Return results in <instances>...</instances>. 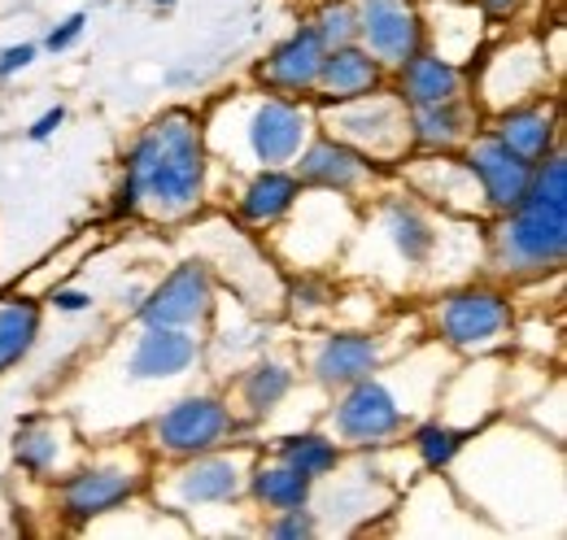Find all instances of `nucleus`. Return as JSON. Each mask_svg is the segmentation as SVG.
<instances>
[{
	"label": "nucleus",
	"mask_w": 567,
	"mask_h": 540,
	"mask_svg": "<svg viewBox=\"0 0 567 540\" xmlns=\"http://www.w3.org/2000/svg\"><path fill=\"white\" fill-rule=\"evenodd\" d=\"M515 209L519 214L502 231L506 262H515V267L559 262L567 245V166L559 157H550L542 170H533Z\"/></svg>",
	"instance_id": "obj_1"
},
{
	"label": "nucleus",
	"mask_w": 567,
	"mask_h": 540,
	"mask_svg": "<svg viewBox=\"0 0 567 540\" xmlns=\"http://www.w3.org/2000/svg\"><path fill=\"white\" fill-rule=\"evenodd\" d=\"M132 188L162 209H184L202 193V144L184 114L162 118L132 153Z\"/></svg>",
	"instance_id": "obj_2"
},
{
	"label": "nucleus",
	"mask_w": 567,
	"mask_h": 540,
	"mask_svg": "<svg viewBox=\"0 0 567 540\" xmlns=\"http://www.w3.org/2000/svg\"><path fill=\"white\" fill-rule=\"evenodd\" d=\"M223 427H227L223 405L210 402V397H188L171 414L157 418V440L166 449H175V454H197V449H210L214 440L223 436Z\"/></svg>",
	"instance_id": "obj_3"
},
{
	"label": "nucleus",
	"mask_w": 567,
	"mask_h": 540,
	"mask_svg": "<svg viewBox=\"0 0 567 540\" xmlns=\"http://www.w3.org/2000/svg\"><path fill=\"white\" fill-rule=\"evenodd\" d=\"M210 301V279L202 267H179L144 305V323L148 328H175V323H193L197 314H206Z\"/></svg>",
	"instance_id": "obj_4"
},
{
	"label": "nucleus",
	"mask_w": 567,
	"mask_h": 540,
	"mask_svg": "<svg viewBox=\"0 0 567 540\" xmlns=\"http://www.w3.org/2000/svg\"><path fill=\"white\" fill-rule=\"evenodd\" d=\"M362 35L389 62H411L420 49L415 13L402 0H367L362 4Z\"/></svg>",
	"instance_id": "obj_5"
},
{
	"label": "nucleus",
	"mask_w": 567,
	"mask_h": 540,
	"mask_svg": "<svg viewBox=\"0 0 567 540\" xmlns=\"http://www.w3.org/2000/svg\"><path fill=\"white\" fill-rule=\"evenodd\" d=\"M472 170H476L485 197L494 205H506V209L519 205L528 179H533V162L519 157L515 148H506L502 139H485V144L472 153Z\"/></svg>",
	"instance_id": "obj_6"
},
{
	"label": "nucleus",
	"mask_w": 567,
	"mask_h": 540,
	"mask_svg": "<svg viewBox=\"0 0 567 540\" xmlns=\"http://www.w3.org/2000/svg\"><path fill=\"white\" fill-rule=\"evenodd\" d=\"M502 323H506V305L497 301L494 292H463L441 314V328L454 344H476V340L497 336Z\"/></svg>",
	"instance_id": "obj_7"
},
{
	"label": "nucleus",
	"mask_w": 567,
	"mask_h": 540,
	"mask_svg": "<svg viewBox=\"0 0 567 540\" xmlns=\"http://www.w3.org/2000/svg\"><path fill=\"white\" fill-rule=\"evenodd\" d=\"M398 402L380 388V384H358L354 393H350V402L341 405V414H337V423H341V432L350 436V440H375V436H389L393 427H398Z\"/></svg>",
	"instance_id": "obj_8"
},
{
	"label": "nucleus",
	"mask_w": 567,
	"mask_h": 540,
	"mask_svg": "<svg viewBox=\"0 0 567 540\" xmlns=\"http://www.w3.org/2000/svg\"><path fill=\"white\" fill-rule=\"evenodd\" d=\"M249 139H254V153H258L262 162H284V157H292L297 144H301V114H297L292 105L267 101V105L254 114Z\"/></svg>",
	"instance_id": "obj_9"
},
{
	"label": "nucleus",
	"mask_w": 567,
	"mask_h": 540,
	"mask_svg": "<svg viewBox=\"0 0 567 540\" xmlns=\"http://www.w3.org/2000/svg\"><path fill=\"white\" fill-rule=\"evenodd\" d=\"M132 492H136V479H127V475H114V471L79 475V479L66 484V510H71V519H92V515L114 510Z\"/></svg>",
	"instance_id": "obj_10"
},
{
	"label": "nucleus",
	"mask_w": 567,
	"mask_h": 540,
	"mask_svg": "<svg viewBox=\"0 0 567 540\" xmlns=\"http://www.w3.org/2000/svg\"><path fill=\"white\" fill-rule=\"evenodd\" d=\"M319 66H323V35L319 31H301L271 58V66L262 70V74L276 87H306V83L319 79Z\"/></svg>",
	"instance_id": "obj_11"
},
{
	"label": "nucleus",
	"mask_w": 567,
	"mask_h": 540,
	"mask_svg": "<svg viewBox=\"0 0 567 540\" xmlns=\"http://www.w3.org/2000/svg\"><path fill=\"white\" fill-rule=\"evenodd\" d=\"M197 344L179 332H166V328H153L148 336L141 340L136 357H132V371L141 380H157V375H179L188 362H193Z\"/></svg>",
	"instance_id": "obj_12"
},
{
	"label": "nucleus",
	"mask_w": 567,
	"mask_h": 540,
	"mask_svg": "<svg viewBox=\"0 0 567 540\" xmlns=\"http://www.w3.org/2000/svg\"><path fill=\"white\" fill-rule=\"evenodd\" d=\"M375 362V344L362 336H337L328 340V349L319 353V380L323 384H350L362 380Z\"/></svg>",
	"instance_id": "obj_13"
},
{
	"label": "nucleus",
	"mask_w": 567,
	"mask_h": 540,
	"mask_svg": "<svg viewBox=\"0 0 567 540\" xmlns=\"http://www.w3.org/2000/svg\"><path fill=\"white\" fill-rule=\"evenodd\" d=\"M319 79H323L337 96H362V92L375 87V62L354 53V49H337L332 58H323Z\"/></svg>",
	"instance_id": "obj_14"
},
{
	"label": "nucleus",
	"mask_w": 567,
	"mask_h": 540,
	"mask_svg": "<svg viewBox=\"0 0 567 540\" xmlns=\"http://www.w3.org/2000/svg\"><path fill=\"white\" fill-rule=\"evenodd\" d=\"M458 79L441 58H411L406 62V96L415 105H445L454 96Z\"/></svg>",
	"instance_id": "obj_15"
},
{
	"label": "nucleus",
	"mask_w": 567,
	"mask_h": 540,
	"mask_svg": "<svg viewBox=\"0 0 567 540\" xmlns=\"http://www.w3.org/2000/svg\"><path fill=\"white\" fill-rule=\"evenodd\" d=\"M35 332H40V314L35 305H4L0 310V371L13 366L31 344H35Z\"/></svg>",
	"instance_id": "obj_16"
},
{
	"label": "nucleus",
	"mask_w": 567,
	"mask_h": 540,
	"mask_svg": "<svg viewBox=\"0 0 567 540\" xmlns=\"http://www.w3.org/2000/svg\"><path fill=\"white\" fill-rule=\"evenodd\" d=\"M358 170H362V162H358L354 153L337 148V144H319V148H310L306 162H301V175H306V179H319V184H332V188L358 179Z\"/></svg>",
	"instance_id": "obj_17"
},
{
	"label": "nucleus",
	"mask_w": 567,
	"mask_h": 540,
	"mask_svg": "<svg viewBox=\"0 0 567 540\" xmlns=\"http://www.w3.org/2000/svg\"><path fill=\"white\" fill-rule=\"evenodd\" d=\"M502 144L506 148H515L519 157H546V148H550V118L546 114H511L506 118V127H502Z\"/></svg>",
	"instance_id": "obj_18"
},
{
	"label": "nucleus",
	"mask_w": 567,
	"mask_h": 540,
	"mask_svg": "<svg viewBox=\"0 0 567 540\" xmlns=\"http://www.w3.org/2000/svg\"><path fill=\"white\" fill-rule=\"evenodd\" d=\"M292 197H297V184H292L288 175H262V179L249 188V197H245V218L267 222V218L284 214V209L292 205Z\"/></svg>",
	"instance_id": "obj_19"
},
{
	"label": "nucleus",
	"mask_w": 567,
	"mask_h": 540,
	"mask_svg": "<svg viewBox=\"0 0 567 540\" xmlns=\"http://www.w3.org/2000/svg\"><path fill=\"white\" fill-rule=\"evenodd\" d=\"M236 492V467L231 463H197L184 475V497L188 501H223Z\"/></svg>",
	"instance_id": "obj_20"
},
{
	"label": "nucleus",
	"mask_w": 567,
	"mask_h": 540,
	"mask_svg": "<svg viewBox=\"0 0 567 540\" xmlns=\"http://www.w3.org/2000/svg\"><path fill=\"white\" fill-rule=\"evenodd\" d=\"M254 488H258L262 501H271V506H280V510H297V506L306 501V492H310V479L301 471H292V467H280V471L258 475Z\"/></svg>",
	"instance_id": "obj_21"
},
{
	"label": "nucleus",
	"mask_w": 567,
	"mask_h": 540,
	"mask_svg": "<svg viewBox=\"0 0 567 540\" xmlns=\"http://www.w3.org/2000/svg\"><path fill=\"white\" fill-rule=\"evenodd\" d=\"M284 458H288L292 471H301L306 479H315V475L337 467V449L323 436H297V440H288L284 445Z\"/></svg>",
	"instance_id": "obj_22"
},
{
	"label": "nucleus",
	"mask_w": 567,
	"mask_h": 540,
	"mask_svg": "<svg viewBox=\"0 0 567 540\" xmlns=\"http://www.w3.org/2000/svg\"><path fill=\"white\" fill-rule=\"evenodd\" d=\"M393 236H398V245H402V253H406L411 262L427 258V249H432V231H427V222L424 218H415L411 209H398V214H393Z\"/></svg>",
	"instance_id": "obj_23"
},
{
	"label": "nucleus",
	"mask_w": 567,
	"mask_h": 540,
	"mask_svg": "<svg viewBox=\"0 0 567 540\" xmlns=\"http://www.w3.org/2000/svg\"><path fill=\"white\" fill-rule=\"evenodd\" d=\"M284 388H288V371H280V366H258L249 375V384H245V397H249L254 409H267V405L280 402Z\"/></svg>",
	"instance_id": "obj_24"
},
{
	"label": "nucleus",
	"mask_w": 567,
	"mask_h": 540,
	"mask_svg": "<svg viewBox=\"0 0 567 540\" xmlns=\"http://www.w3.org/2000/svg\"><path fill=\"white\" fill-rule=\"evenodd\" d=\"M458 445H463V432H450V427H441V423H432V427L420 432V454H424L427 467L450 463V458L458 454Z\"/></svg>",
	"instance_id": "obj_25"
},
{
	"label": "nucleus",
	"mask_w": 567,
	"mask_h": 540,
	"mask_svg": "<svg viewBox=\"0 0 567 540\" xmlns=\"http://www.w3.org/2000/svg\"><path fill=\"white\" fill-rule=\"evenodd\" d=\"M49 454H53V440H44V436H27V440L18 445V458H22L31 471H40V467L49 463Z\"/></svg>",
	"instance_id": "obj_26"
},
{
	"label": "nucleus",
	"mask_w": 567,
	"mask_h": 540,
	"mask_svg": "<svg viewBox=\"0 0 567 540\" xmlns=\"http://www.w3.org/2000/svg\"><path fill=\"white\" fill-rule=\"evenodd\" d=\"M83 22H87V13H74V18H66V27L49 35V49L58 53V49H66V44H74V40H79V31H83Z\"/></svg>",
	"instance_id": "obj_27"
},
{
	"label": "nucleus",
	"mask_w": 567,
	"mask_h": 540,
	"mask_svg": "<svg viewBox=\"0 0 567 540\" xmlns=\"http://www.w3.org/2000/svg\"><path fill=\"white\" fill-rule=\"evenodd\" d=\"M35 58V49L31 44H18V49H9L4 58H0V74H13V70H22L27 62Z\"/></svg>",
	"instance_id": "obj_28"
},
{
	"label": "nucleus",
	"mask_w": 567,
	"mask_h": 540,
	"mask_svg": "<svg viewBox=\"0 0 567 540\" xmlns=\"http://www.w3.org/2000/svg\"><path fill=\"white\" fill-rule=\"evenodd\" d=\"M62 118H66L62 110H49V114H44V118H40V123L31 127V139H49V135L62 127Z\"/></svg>",
	"instance_id": "obj_29"
},
{
	"label": "nucleus",
	"mask_w": 567,
	"mask_h": 540,
	"mask_svg": "<svg viewBox=\"0 0 567 540\" xmlns=\"http://www.w3.org/2000/svg\"><path fill=\"white\" fill-rule=\"evenodd\" d=\"M92 297L87 292H58V310H83Z\"/></svg>",
	"instance_id": "obj_30"
},
{
	"label": "nucleus",
	"mask_w": 567,
	"mask_h": 540,
	"mask_svg": "<svg viewBox=\"0 0 567 540\" xmlns=\"http://www.w3.org/2000/svg\"><path fill=\"white\" fill-rule=\"evenodd\" d=\"M306 532H310V519H288L276 528V537H306Z\"/></svg>",
	"instance_id": "obj_31"
},
{
	"label": "nucleus",
	"mask_w": 567,
	"mask_h": 540,
	"mask_svg": "<svg viewBox=\"0 0 567 540\" xmlns=\"http://www.w3.org/2000/svg\"><path fill=\"white\" fill-rule=\"evenodd\" d=\"M157 4H171V0H157Z\"/></svg>",
	"instance_id": "obj_32"
}]
</instances>
